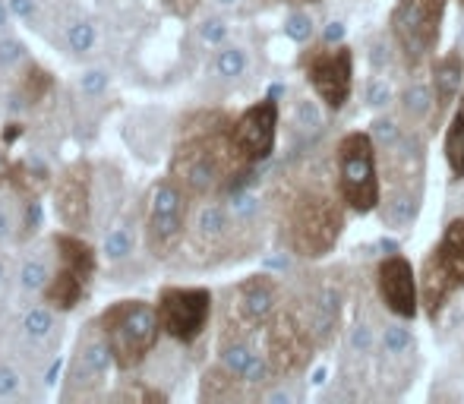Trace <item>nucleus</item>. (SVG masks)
I'll list each match as a JSON object with an SVG mask.
<instances>
[{
    "mask_svg": "<svg viewBox=\"0 0 464 404\" xmlns=\"http://www.w3.org/2000/svg\"><path fill=\"white\" fill-rule=\"evenodd\" d=\"M104 338L111 344V354L121 370H136L152 348L159 344L161 319L159 310L146 301H117L98 316Z\"/></svg>",
    "mask_w": 464,
    "mask_h": 404,
    "instance_id": "obj_1",
    "label": "nucleus"
},
{
    "mask_svg": "<svg viewBox=\"0 0 464 404\" xmlns=\"http://www.w3.org/2000/svg\"><path fill=\"white\" fill-rule=\"evenodd\" d=\"M344 231V212L319 190H304L287 208V244L297 256L323 259Z\"/></svg>",
    "mask_w": 464,
    "mask_h": 404,
    "instance_id": "obj_2",
    "label": "nucleus"
},
{
    "mask_svg": "<svg viewBox=\"0 0 464 404\" xmlns=\"http://www.w3.org/2000/svg\"><path fill=\"white\" fill-rule=\"evenodd\" d=\"M338 193L344 206L357 215H370L382 199V180H379V155L370 133L351 130L338 139Z\"/></svg>",
    "mask_w": 464,
    "mask_h": 404,
    "instance_id": "obj_3",
    "label": "nucleus"
},
{
    "mask_svg": "<svg viewBox=\"0 0 464 404\" xmlns=\"http://www.w3.org/2000/svg\"><path fill=\"white\" fill-rule=\"evenodd\" d=\"M189 193L174 178H161L149 193L146 246L155 259H168L178 253L187 237Z\"/></svg>",
    "mask_w": 464,
    "mask_h": 404,
    "instance_id": "obj_4",
    "label": "nucleus"
},
{
    "mask_svg": "<svg viewBox=\"0 0 464 404\" xmlns=\"http://www.w3.org/2000/svg\"><path fill=\"white\" fill-rule=\"evenodd\" d=\"M446 0H398L389 16V32L398 51L411 63H420L433 54L442 32Z\"/></svg>",
    "mask_w": 464,
    "mask_h": 404,
    "instance_id": "obj_5",
    "label": "nucleus"
},
{
    "mask_svg": "<svg viewBox=\"0 0 464 404\" xmlns=\"http://www.w3.org/2000/svg\"><path fill=\"white\" fill-rule=\"evenodd\" d=\"M263 332V351L269 357V367L276 376H294L313 361L316 341H313L306 322L294 310H278Z\"/></svg>",
    "mask_w": 464,
    "mask_h": 404,
    "instance_id": "obj_6",
    "label": "nucleus"
},
{
    "mask_svg": "<svg viewBox=\"0 0 464 404\" xmlns=\"http://www.w3.org/2000/svg\"><path fill=\"white\" fill-rule=\"evenodd\" d=\"M278 313V284L269 275H250L231 291L225 310V332L221 335H244L263 332Z\"/></svg>",
    "mask_w": 464,
    "mask_h": 404,
    "instance_id": "obj_7",
    "label": "nucleus"
},
{
    "mask_svg": "<svg viewBox=\"0 0 464 404\" xmlns=\"http://www.w3.org/2000/svg\"><path fill=\"white\" fill-rule=\"evenodd\" d=\"M161 332L180 344H193L212 319V291L206 288H165L159 294Z\"/></svg>",
    "mask_w": 464,
    "mask_h": 404,
    "instance_id": "obj_8",
    "label": "nucleus"
},
{
    "mask_svg": "<svg viewBox=\"0 0 464 404\" xmlns=\"http://www.w3.org/2000/svg\"><path fill=\"white\" fill-rule=\"evenodd\" d=\"M304 73L325 108L342 111L354 89V54L348 44H338V48L325 44V51H313L306 57Z\"/></svg>",
    "mask_w": 464,
    "mask_h": 404,
    "instance_id": "obj_9",
    "label": "nucleus"
},
{
    "mask_svg": "<svg viewBox=\"0 0 464 404\" xmlns=\"http://www.w3.org/2000/svg\"><path fill=\"white\" fill-rule=\"evenodd\" d=\"M231 139L237 146L240 159L246 165H259L276 152L278 139V104L272 99H263L244 111L231 123Z\"/></svg>",
    "mask_w": 464,
    "mask_h": 404,
    "instance_id": "obj_10",
    "label": "nucleus"
},
{
    "mask_svg": "<svg viewBox=\"0 0 464 404\" xmlns=\"http://www.w3.org/2000/svg\"><path fill=\"white\" fill-rule=\"evenodd\" d=\"M376 291L385 310L404 322L420 313V278L404 256H385L376 265Z\"/></svg>",
    "mask_w": 464,
    "mask_h": 404,
    "instance_id": "obj_11",
    "label": "nucleus"
},
{
    "mask_svg": "<svg viewBox=\"0 0 464 404\" xmlns=\"http://www.w3.org/2000/svg\"><path fill=\"white\" fill-rule=\"evenodd\" d=\"M54 208L67 231L82 234L92 221V168L89 161L63 168L54 180Z\"/></svg>",
    "mask_w": 464,
    "mask_h": 404,
    "instance_id": "obj_12",
    "label": "nucleus"
},
{
    "mask_svg": "<svg viewBox=\"0 0 464 404\" xmlns=\"http://www.w3.org/2000/svg\"><path fill=\"white\" fill-rule=\"evenodd\" d=\"M218 363L231 370L244 386H266L269 380H276L266 351H256L244 335L218 338Z\"/></svg>",
    "mask_w": 464,
    "mask_h": 404,
    "instance_id": "obj_13",
    "label": "nucleus"
},
{
    "mask_svg": "<svg viewBox=\"0 0 464 404\" xmlns=\"http://www.w3.org/2000/svg\"><path fill=\"white\" fill-rule=\"evenodd\" d=\"M234 227H237V218H234L231 206L202 202L193 227H189V246H193V253H221V246L231 240Z\"/></svg>",
    "mask_w": 464,
    "mask_h": 404,
    "instance_id": "obj_14",
    "label": "nucleus"
},
{
    "mask_svg": "<svg viewBox=\"0 0 464 404\" xmlns=\"http://www.w3.org/2000/svg\"><path fill=\"white\" fill-rule=\"evenodd\" d=\"M310 329L316 348L332 344V338L338 335V322H342V291L335 284H319L310 297H306V310L300 316Z\"/></svg>",
    "mask_w": 464,
    "mask_h": 404,
    "instance_id": "obj_15",
    "label": "nucleus"
},
{
    "mask_svg": "<svg viewBox=\"0 0 464 404\" xmlns=\"http://www.w3.org/2000/svg\"><path fill=\"white\" fill-rule=\"evenodd\" d=\"M114 363V354H111V344L104 338L102 325L89 322V332L82 335L80 348H76L73 357V370H70V380L76 386H98L108 373V367Z\"/></svg>",
    "mask_w": 464,
    "mask_h": 404,
    "instance_id": "obj_16",
    "label": "nucleus"
},
{
    "mask_svg": "<svg viewBox=\"0 0 464 404\" xmlns=\"http://www.w3.org/2000/svg\"><path fill=\"white\" fill-rule=\"evenodd\" d=\"M455 288H461V284L455 282L452 269L446 265L440 246H436V250L427 253L423 269H420V303H423V310H427L430 319H436L442 310H446L449 301H452V294H455Z\"/></svg>",
    "mask_w": 464,
    "mask_h": 404,
    "instance_id": "obj_17",
    "label": "nucleus"
},
{
    "mask_svg": "<svg viewBox=\"0 0 464 404\" xmlns=\"http://www.w3.org/2000/svg\"><path fill=\"white\" fill-rule=\"evenodd\" d=\"M423 184H389L379 199V221L389 231H408L420 215Z\"/></svg>",
    "mask_w": 464,
    "mask_h": 404,
    "instance_id": "obj_18",
    "label": "nucleus"
},
{
    "mask_svg": "<svg viewBox=\"0 0 464 404\" xmlns=\"http://www.w3.org/2000/svg\"><path fill=\"white\" fill-rule=\"evenodd\" d=\"M461 89H464V54L461 51H452V54L440 57L433 67V95H436L440 117L459 101Z\"/></svg>",
    "mask_w": 464,
    "mask_h": 404,
    "instance_id": "obj_19",
    "label": "nucleus"
},
{
    "mask_svg": "<svg viewBox=\"0 0 464 404\" xmlns=\"http://www.w3.org/2000/svg\"><path fill=\"white\" fill-rule=\"evenodd\" d=\"M54 244V256H57V265H67V269L80 272L86 282H92L95 269H98V259H95V250L80 237L76 231H61L51 237Z\"/></svg>",
    "mask_w": 464,
    "mask_h": 404,
    "instance_id": "obj_20",
    "label": "nucleus"
},
{
    "mask_svg": "<svg viewBox=\"0 0 464 404\" xmlns=\"http://www.w3.org/2000/svg\"><path fill=\"white\" fill-rule=\"evenodd\" d=\"M86 278L80 272L67 269V265H57L54 275H51L48 288H44V303L54 306L57 313H70L80 306V301L86 297Z\"/></svg>",
    "mask_w": 464,
    "mask_h": 404,
    "instance_id": "obj_21",
    "label": "nucleus"
},
{
    "mask_svg": "<svg viewBox=\"0 0 464 404\" xmlns=\"http://www.w3.org/2000/svg\"><path fill=\"white\" fill-rule=\"evenodd\" d=\"M379 354H382V361L389 363V367H398V363L408 367L417 354L414 332L401 322H389L382 332H379Z\"/></svg>",
    "mask_w": 464,
    "mask_h": 404,
    "instance_id": "obj_22",
    "label": "nucleus"
},
{
    "mask_svg": "<svg viewBox=\"0 0 464 404\" xmlns=\"http://www.w3.org/2000/svg\"><path fill=\"white\" fill-rule=\"evenodd\" d=\"M401 114L414 123L433 120L440 123V108H436V95H433V82H408L401 92Z\"/></svg>",
    "mask_w": 464,
    "mask_h": 404,
    "instance_id": "obj_23",
    "label": "nucleus"
},
{
    "mask_svg": "<svg viewBox=\"0 0 464 404\" xmlns=\"http://www.w3.org/2000/svg\"><path fill=\"white\" fill-rule=\"evenodd\" d=\"M440 253L446 259V265L452 269L455 282L464 288V218H452L442 231Z\"/></svg>",
    "mask_w": 464,
    "mask_h": 404,
    "instance_id": "obj_24",
    "label": "nucleus"
},
{
    "mask_svg": "<svg viewBox=\"0 0 464 404\" xmlns=\"http://www.w3.org/2000/svg\"><path fill=\"white\" fill-rule=\"evenodd\" d=\"M240 389L244 382L231 373L227 367H212L202 376V401H227V399H240Z\"/></svg>",
    "mask_w": 464,
    "mask_h": 404,
    "instance_id": "obj_25",
    "label": "nucleus"
},
{
    "mask_svg": "<svg viewBox=\"0 0 464 404\" xmlns=\"http://www.w3.org/2000/svg\"><path fill=\"white\" fill-rule=\"evenodd\" d=\"M51 89H54V76H51L44 67H38V63H29V67H25V73L19 76L16 99L32 108V104L48 99Z\"/></svg>",
    "mask_w": 464,
    "mask_h": 404,
    "instance_id": "obj_26",
    "label": "nucleus"
},
{
    "mask_svg": "<svg viewBox=\"0 0 464 404\" xmlns=\"http://www.w3.org/2000/svg\"><path fill=\"white\" fill-rule=\"evenodd\" d=\"M446 161L455 178L464 180V108L455 111L446 127Z\"/></svg>",
    "mask_w": 464,
    "mask_h": 404,
    "instance_id": "obj_27",
    "label": "nucleus"
},
{
    "mask_svg": "<svg viewBox=\"0 0 464 404\" xmlns=\"http://www.w3.org/2000/svg\"><path fill=\"white\" fill-rule=\"evenodd\" d=\"M51 275H54V269L48 265V259H25L23 265H19V288L25 291V294H38V291L48 288Z\"/></svg>",
    "mask_w": 464,
    "mask_h": 404,
    "instance_id": "obj_28",
    "label": "nucleus"
},
{
    "mask_svg": "<svg viewBox=\"0 0 464 404\" xmlns=\"http://www.w3.org/2000/svg\"><path fill=\"white\" fill-rule=\"evenodd\" d=\"M54 306H32L29 313L23 316V332L32 338V341H44V338L51 335V332L57 329V319H54Z\"/></svg>",
    "mask_w": 464,
    "mask_h": 404,
    "instance_id": "obj_29",
    "label": "nucleus"
},
{
    "mask_svg": "<svg viewBox=\"0 0 464 404\" xmlns=\"http://www.w3.org/2000/svg\"><path fill=\"white\" fill-rule=\"evenodd\" d=\"M246 51L237 48V44H225V48H218V54H215V73L221 76V80H240V76L246 73Z\"/></svg>",
    "mask_w": 464,
    "mask_h": 404,
    "instance_id": "obj_30",
    "label": "nucleus"
},
{
    "mask_svg": "<svg viewBox=\"0 0 464 404\" xmlns=\"http://www.w3.org/2000/svg\"><path fill=\"white\" fill-rule=\"evenodd\" d=\"M376 344H379V338L372 335V325L363 322V319H357L348 332V354L351 357H370L372 351H376Z\"/></svg>",
    "mask_w": 464,
    "mask_h": 404,
    "instance_id": "obj_31",
    "label": "nucleus"
},
{
    "mask_svg": "<svg viewBox=\"0 0 464 404\" xmlns=\"http://www.w3.org/2000/svg\"><path fill=\"white\" fill-rule=\"evenodd\" d=\"M401 133H404V127H398V120L389 114H379L370 130L372 142H376V152H385L389 146H395V142L401 139Z\"/></svg>",
    "mask_w": 464,
    "mask_h": 404,
    "instance_id": "obj_32",
    "label": "nucleus"
},
{
    "mask_svg": "<svg viewBox=\"0 0 464 404\" xmlns=\"http://www.w3.org/2000/svg\"><path fill=\"white\" fill-rule=\"evenodd\" d=\"M95 38H98L95 25L86 23V19H80V23H73L67 29V44L73 54H89L95 48Z\"/></svg>",
    "mask_w": 464,
    "mask_h": 404,
    "instance_id": "obj_33",
    "label": "nucleus"
},
{
    "mask_svg": "<svg viewBox=\"0 0 464 404\" xmlns=\"http://www.w3.org/2000/svg\"><path fill=\"white\" fill-rule=\"evenodd\" d=\"M294 127L300 130V133H316L319 127H323V114H319L316 101H297L294 104Z\"/></svg>",
    "mask_w": 464,
    "mask_h": 404,
    "instance_id": "obj_34",
    "label": "nucleus"
},
{
    "mask_svg": "<svg viewBox=\"0 0 464 404\" xmlns=\"http://www.w3.org/2000/svg\"><path fill=\"white\" fill-rule=\"evenodd\" d=\"M133 253V231L130 227H114V231L104 237V256L108 259H123Z\"/></svg>",
    "mask_w": 464,
    "mask_h": 404,
    "instance_id": "obj_35",
    "label": "nucleus"
},
{
    "mask_svg": "<svg viewBox=\"0 0 464 404\" xmlns=\"http://www.w3.org/2000/svg\"><path fill=\"white\" fill-rule=\"evenodd\" d=\"M285 35L291 38V42H297V44L310 42V38H313V16H310V13H304V10L291 13V16L285 19Z\"/></svg>",
    "mask_w": 464,
    "mask_h": 404,
    "instance_id": "obj_36",
    "label": "nucleus"
},
{
    "mask_svg": "<svg viewBox=\"0 0 464 404\" xmlns=\"http://www.w3.org/2000/svg\"><path fill=\"white\" fill-rule=\"evenodd\" d=\"M25 57V44L16 38H0V67H13Z\"/></svg>",
    "mask_w": 464,
    "mask_h": 404,
    "instance_id": "obj_37",
    "label": "nucleus"
},
{
    "mask_svg": "<svg viewBox=\"0 0 464 404\" xmlns=\"http://www.w3.org/2000/svg\"><path fill=\"white\" fill-rule=\"evenodd\" d=\"M19 386H23V380H19L16 370L0 367V399H13L19 392Z\"/></svg>",
    "mask_w": 464,
    "mask_h": 404,
    "instance_id": "obj_38",
    "label": "nucleus"
},
{
    "mask_svg": "<svg viewBox=\"0 0 464 404\" xmlns=\"http://www.w3.org/2000/svg\"><path fill=\"white\" fill-rule=\"evenodd\" d=\"M392 99V89H389V82L385 80H372L370 82V92H367V101L372 104V108H382L385 101Z\"/></svg>",
    "mask_w": 464,
    "mask_h": 404,
    "instance_id": "obj_39",
    "label": "nucleus"
},
{
    "mask_svg": "<svg viewBox=\"0 0 464 404\" xmlns=\"http://www.w3.org/2000/svg\"><path fill=\"white\" fill-rule=\"evenodd\" d=\"M16 231V218H13V208L6 206V199H0V240H10Z\"/></svg>",
    "mask_w": 464,
    "mask_h": 404,
    "instance_id": "obj_40",
    "label": "nucleus"
},
{
    "mask_svg": "<svg viewBox=\"0 0 464 404\" xmlns=\"http://www.w3.org/2000/svg\"><path fill=\"white\" fill-rule=\"evenodd\" d=\"M161 4H165V10L171 13V16H189V13L196 10V4H199V0H161Z\"/></svg>",
    "mask_w": 464,
    "mask_h": 404,
    "instance_id": "obj_41",
    "label": "nucleus"
},
{
    "mask_svg": "<svg viewBox=\"0 0 464 404\" xmlns=\"http://www.w3.org/2000/svg\"><path fill=\"white\" fill-rule=\"evenodd\" d=\"M225 23H221V19H208V23H202V38H206V42H215L218 44L221 38H225Z\"/></svg>",
    "mask_w": 464,
    "mask_h": 404,
    "instance_id": "obj_42",
    "label": "nucleus"
},
{
    "mask_svg": "<svg viewBox=\"0 0 464 404\" xmlns=\"http://www.w3.org/2000/svg\"><path fill=\"white\" fill-rule=\"evenodd\" d=\"M6 6L19 19H32V13H35V0H6Z\"/></svg>",
    "mask_w": 464,
    "mask_h": 404,
    "instance_id": "obj_43",
    "label": "nucleus"
},
{
    "mask_svg": "<svg viewBox=\"0 0 464 404\" xmlns=\"http://www.w3.org/2000/svg\"><path fill=\"white\" fill-rule=\"evenodd\" d=\"M104 86H108V76H104V73H95V70H92V73L82 76V89H86L89 95H92V92H102Z\"/></svg>",
    "mask_w": 464,
    "mask_h": 404,
    "instance_id": "obj_44",
    "label": "nucleus"
},
{
    "mask_svg": "<svg viewBox=\"0 0 464 404\" xmlns=\"http://www.w3.org/2000/svg\"><path fill=\"white\" fill-rule=\"evenodd\" d=\"M344 38V25L342 23H329V29H325V44H335Z\"/></svg>",
    "mask_w": 464,
    "mask_h": 404,
    "instance_id": "obj_45",
    "label": "nucleus"
},
{
    "mask_svg": "<svg viewBox=\"0 0 464 404\" xmlns=\"http://www.w3.org/2000/svg\"><path fill=\"white\" fill-rule=\"evenodd\" d=\"M291 399H294V395L285 392V389H276V392L266 395V401H291Z\"/></svg>",
    "mask_w": 464,
    "mask_h": 404,
    "instance_id": "obj_46",
    "label": "nucleus"
},
{
    "mask_svg": "<svg viewBox=\"0 0 464 404\" xmlns=\"http://www.w3.org/2000/svg\"><path fill=\"white\" fill-rule=\"evenodd\" d=\"M10 16H13L10 6H6L4 0H0V29H6V25H10Z\"/></svg>",
    "mask_w": 464,
    "mask_h": 404,
    "instance_id": "obj_47",
    "label": "nucleus"
},
{
    "mask_svg": "<svg viewBox=\"0 0 464 404\" xmlns=\"http://www.w3.org/2000/svg\"><path fill=\"white\" fill-rule=\"evenodd\" d=\"M285 4H294V6H306V4H319V0H285Z\"/></svg>",
    "mask_w": 464,
    "mask_h": 404,
    "instance_id": "obj_48",
    "label": "nucleus"
},
{
    "mask_svg": "<svg viewBox=\"0 0 464 404\" xmlns=\"http://www.w3.org/2000/svg\"><path fill=\"white\" fill-rule=\"evenodd\" d=\"M459 51L464 54V19H461V29H459Z\"/></svg>",
    "mask_w": 464,
    "mask_h": 404,
    "instance_id": "obj_49",
    "label": "nucleus"
},
{
    "mask_svg": "<svg viewBox=\"0 0 464 404\" xmlns=\"http://www.w3.org/2000/svg\"><path fill=\"white\" fill-rule=\"evenodd\" d=\"M6 174V159H4V149H0V178Z\"/></svg>",
    "mask_w": 464,
    "mask_h": 404,
    "instance_id": "obj_50",
    "label": "nucleus"
},
{
    "mask_svg": "<svg viewBox=\"0 0 464 404\" xmlns=\"http://www.w3.org/2000/svg\"><path fill=\"white\" fill-rule=\"evenodd\" d=\"M218 6H234V4H240V0H215Z\"/></svg>",
    "mask_w": 464,
    "mask_h": 404,
    "instance_id": "obj_51",
    "label": "nucleus"
},
{
    "mask_svg": "<svg viewBox=\"0 0 464 404\" xmlns=\"http://www.w3.org/2000/svg\"><path fill=\"white\" fill-rule=\"evenodd\" d=\"M0 284H4V263H0Z\"/></svg>",
    "mask_w": 464,
    "mask_h": 404,
    "instance_id": "obj_52",
    "label": "nucleus"
},
{
    "mask_svg": "<svg viewBox=\"0 0 464 404\" xmlns=\"http://www.w3.org/2000/svg\"><path fill=\"white\" fill-rule=\"evenodd\" d=\"M459 4H461V6H464V0H459Z\"/></svg>",
    "mask_w": 464,
    "mask_h": 404,
    "instance_id": "obj_53",
    "label": "nucleus"
}]
</instances>
